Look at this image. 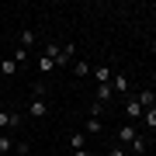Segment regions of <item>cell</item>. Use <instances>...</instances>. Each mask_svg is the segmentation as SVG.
<instances>
[{
	"label": "cell",
	"mask_w": 156,
	"mask_h": 156,
	"mask_svg": "<svg viewBox=\"0 0 156 156\" xmlns=\"http://www.w3.org/2000/svg\"><path fill=\"white\" fill-rule=\"evenodd\" d=\"M35 90V97H31V104H28V118H35V122H38V118H45L49 115V90H45V83H35L31 87Z\"/></svg>",
	"instance_id": "1"
},
{
	"label": "cell",
	"mask_w": 156,
	"mask_h": 156,
	"mask_svg": "<svg viewBox=\"0 0 156 156\" xmlns=\"http://www.w3.org/2000/svg\"><path fill=\"white\" fill-rule=\"evenodd\" d=\"M17 125H24L21 111H4V108H0V132H7V128H17Z\"/></svg>",
	"instance_id": "2"
},
{
	"label": "cell",
	"mask_w": 156,
	"mask_h": 156,
	"mask_svg": "<svg viewBox=\"0 0 156 156\" xmlns=\"http://www.w3.org/2000/svg\"><path fill=\"white\" fill-rule=\"evenodd\" d=\"M125 118H128V122H142V104H139V101H135V97H128L125 101Z\"/></svg>",
	"instance_id": "3"
},
{
	"label": "cell",
	"mask_w": 156,
	"mask_h": 156,
	"mask_svg": "<svg viewBox=\"0 0 156 156\" xmlns=\"http://www.w3.org/2000/svg\"><path fill=\"white\" fill-rule=\"evenodd\" d=\"M135 135H139V128H135L132 122H125L122 128H118V142H122V146H132V139H135Z\"/></svg>",
	"instance_id": "4"
},
{
	"label": "cell",
	"mask_w": 156,
	"mask_h": 156,
	"mask_svg": "<svg viewBox=\"0 0 156 156\" xmlns=\"http://www.w3.org/2000/svg\"><path fill=\"white\" fill-rule=\"evenodd\" d=\"M90 76H94V80H97V87H101V83H111L115 73H111V66H94V69H90Z\"/></svg>",
	"instance_id": "5"
},
{
	"label": "cell",
	"mask_w": 156,
	"mask_h": 156,
	"mask_svg": "<svg viewBox=\"0 0 156 156\" xmlns=\"http://www.w3.org/2000/svg\"><path fill=\"white\" fill-rule=\"evenodd\" d=\"M111 90H115V94H128V76H125V73H115V76H111Z\"/></svg>",
	"instance_id": "6"
},
{
	"label": "cell",
	"mask_w": 156,
	"mask_h": 156,
	"mask_svg": "<svg viewBox=\"0 0 156 156\" xmlns=\"http://www.w3.org/2000/svg\"><path fill=\"white\" fill-rule=\"evenodd\" d=\"M69 62H73V45H62L59 56H56V69H59V66H69Z\"/></svg>",
	"instance_id": "7"
},
{
	"label": "cell",
	"mask_w": 156,
	"mask_h": 156,
	"mask_svg": "<svg viewBox=\"0 0 156 156\" xmlns=\"http://www.w3.org/2000/svg\"><path fill=\"white\" fill-rule=\"evenodd\" d=\"M132 149H135V156H139V153H149V135H135V139H132Z\"/></svg>",
	"instance_id": "8"
},
{
	"label": "cell",
	"mask_w": 156,
	"mask_h": 156,
	"mask_svg": "<svg viewBox=\"0 0 156 156\" xmlns=\"http://www.w3.org/2000/svg\"><path fill=\"white\" fill-rule=\"evenodd\" d=\"M115 97V90H111V83H101L97 87V104H108V101Z\"/></svg>",
	"instance_id": "9"
},
{
	"label": "cell",
	"mask_w": 156,
	"mask_h": 156,
	"mask_svg": "<svg viewBox=\"0 0 156 156\" xmlns=\"http://www.w3.org/2000/svg\"><path fill=\"white\" fill-rule=\"evenodd\" d=\"M135 101L142 104V111H146V108H156V94H153V90H142V94L135 97Z\"/></svg>",
	"instance_id": "10"
},
{
	"label": "cell",
	"mask_w": 156,
	"mask_h": 156,
	"mask_svg": "<svg viewBox=\"0 0 156 156\" xmlns=\"http://www.w3.org/2000/svg\"><path fill=\"white\" fill-rule=\"evenodd\" d=\"M17 69H21V66H17L14 59H4V62H0V73H4V76H17Z\"/></svg>",
	"instance_id": "11"
},
{
	"label": "cell",
	"mask_w": 156,
	"mask_h": 156,
	"mask_svg": "<svg viewBox=\"0 0 156 156\" xmlns=\"http://www.w3.org/2000/svg\"><path fill=\"white\" fill-rule=\"evenodd\" d=\"M17 45H21V49H31V45H35V31H31V28H24V31H21V38H17Z\"/></svg>",
	"instance_id": "12"
},
{
	"label": "cell",
	"mask_w": 156,
	"mask_h": 156,
	"mask_svg": "<svg viewBox=\"0 0 156 156\" xmlns=\"http://www.w3.org/2000/svg\"><path fill=\"white\" fill-rule=\"evenodd\" d=\"M142 125L149 128V132L156 128V108H146V111H142Z\"/></svg>",
	"instance_id": "13"
},
{
	"label": "cell",
	"mask_w": 156,
	"mask_h": 156,
	"mask_svg": "<svg viewBox=\"0 0 156 156\" xmlns=\"http://www.w3.org/2000/svg\"><path fill=\"white\" fill-rule=\"evenodd\" d=\"M69 69L76 73V76H90V69H94V66H90V62H83V59H80V62H73Z\"/></svg>",
	"instance_id": "14"
},
{
	"label": "cell",
	"mask_w": 156,
	"mask_h": 156,
	"mask_svg": "<svg viewBox=\"0 0 156 156\" xmlns=\"http://www.w3.org/2000/svg\"><path fill=\"white\" fill-rule=\"evenodd\" d=\"M83 128H87V135H101V128H104V125H101V118H94V115H90V122H87Z\"/></svg>",
	"instance_id": "15"
},
{
	"label": "cell",
	"mask_w": 156,
	"mask_h": 156,
	"mask_svg": "<svg viewBox=\"0 0 156 156\" xmlns=\"http://www.w3.org/2000/svg\"><path fill=\"white\" fill-rule=\"evenodd\" d=\"M52 69H56V62H52V59L42 52V56H38V73H52Z\"/></svg>",
	"instance_id": "16"
},
{
	"label": "cell",
	"mask_w": 156,
	"mask_h": 156,
	"mask_svg": "<svg viewBox=\"0 0 156 156\" xmlns=\"http://www.w3.org/2000/svg\"><path fill=\"white\" fill-rule=\"evenodd\" d=\"M0 153H14V139L7 132H0Z\"/></svg>",
	"instance_id": "17"
},
{
	"label": "cell",
	"mask_w": 156,
	"mask_h": 156,
	"mask_svg": "<svg viewBox=\"0 0 156 156\" xmlns=\"http://www.w3.org/2000/svg\"><path fill=\"white\" fill-rule=\"evenodd\" d=\"M69 146H73V153H76V149H87V146H83V132H73L69 135Z\"/></svg>",
	"instance_id": "18"
},
{
	"label": "cell",
	"mask_w": 156,
	"mask_h": 156,
	"mask_svg": "<svg viewBox=\"0 0 156 156\" xmlns=\"http://www.w3.org/2000/svg\"><path fill=\"white\" fill-rule=\"evenodd\" d=\"M14 62H17V66H24V62H28V49H21V45H17V49H14V56H11Z\"/></svg>",
	"instance_id": "19"
},
{
	"label": "cell",
	"mask_w": 156,
	"mask_h": 156,
	"mask_svg": "<svg viewBox=\"0 0 156 156\" xmlns=\"http://www.w3.org/2000/svg\"><path fill=\"white\" fill-rule=\"evenodd\" d=\"M108 156H125V146H115V149H108Z\"/></svg>",
	"instance_id": "20"
},
{
	"label": "cell",
	"mask_w": 156,
	"mask_h": 156,
	"mask_svg": "<svg viewBox=\"0 0 156 156\" xmlns=\"http://www.w3.org/2000/svg\"><path fill=\"white\" fill-rule=\"evenodd\" d=\"M73 156H94V153H90V149H76V153H73Z\"/></svg>",
	"instance_id": "21"
},
{
	"label": "cell",
	"mask_w": 156,
	"mask_h": 156,
	"mask_svg": "<svg viewBox=\"0 0 156 156\" xmlns=\"http://www.w3.org/2000/svg\"><path fill=\"white\" fill-rule=\"evenodd\" d=\"M139 156H149V153H139Z\"/></svg>",
	"instance_id": "22"
}]
</instances>
